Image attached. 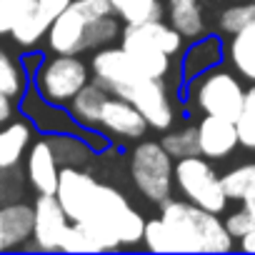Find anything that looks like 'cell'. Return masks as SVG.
Returning <instances> with one entry per match:
<instances>
[{
    "mask_svg": "<svg viewBox=\"0 0 255 255\" xmlns=\"http://www.w3.org/2000/svg\"><path fill=\"white\" fill-rule=\"evenodd\" d=\"M90 73L93 80L100 83L108 93L138 105L153 130L165 133L173 128L178 110L165 85V78H153L143 73L120 45H105L100 50H93Z\"/></svg>",
    "mask_w": 255,
    "mask_h": 255,
    "instance_id": "6da1fadb",
    "label": "cell"
},
{
    "mask_svg": "<svg viewBox=\"0 0 255 255\" xmlns=\"http://www.w3.org/2000/svg\"><path fill=\"white\" fill-rule=\"evenodd\" d=\"M160 220L173 235L175 253H230L235 248L225 220L185 198L165 200L160 205Z\"/></svg>",
    "mask_w": 255,
    "mask_h": 255,
    "instance_id": "7a4b0ae2",
    "label": "cell"
},
{
    "mask_svg": "<svg viewBox=\"0 0 255 255\" xmlns=\"http://www.w3.org/2000/svg\"><path fill=\"white\" fill-rule=\"evenodd\" d=\"M130 180L135 190L155 203L163 205L173 198L175 190V158L165 150L163 140H138L130 150Z\"/></svg>",
    "mask_w": 255,
    "mask_h": 255,
    "instance_id": "3957f363",
    "label": "cell"
},
{
    "mask_svg": "<svg viewBox=\"0 0 255 255\" xmlns=\"http://www.w3.org/2000/svg\"><path fill=\"white\" fill-rule=\"evenodd\" d=\"M188 103L203 115H220L238 120L245 108V88L240 75L230 68H213L195 80H188Z\"/></svg>",
    "mask_w": 255,
    "mask_h": 255,
    "instance_id": "277c9868",
    "label": "cell"
},
{
    "mask_svg": "<svg viewBox=\"0 0 255 255\" xmlns=\"http://www.w3.org/2000/svg\"><path fill=\"white\" fill-rule=\"evenodd\" d=\"M93 80L90 63H85L80 55H63L53 53L45 55L38 73L30 78V85L50 103L68 108L70 100Z\"/></svg>",
    "mask_w": 255,
    "mask_h": 255,
    "instance_id": "5b68a950",
    "label": "cell"
},
{
    "mask_svg": "<svg viewBox=\"0 0 255 255\" xmlns=\"http://www.w3.org/2000/svg\"><path fill=\"white\" fill-rule=\"evenodd\" d=\"M113 15L108 0H73V3L53 20L45 40L50 53L83 55L88 53V30L98 18Z\"/></svg>",
    "mask_w": 255,
    "mask_h": 255,
    "instance_id": "8992f818",
    "label": "cell"
},
{
    "mask_svg": "<svg viewBox=\"0 0 255 255\" xmlns=\"http://www.w3.org/2000/svg\"><path fill=\"white\" fill-rule=\"evenodd\" d=\"M175 188L193 205H200L218 215L228 210L230 198L223 188V175L215 173L210 158L205 155H190L175 160Z\"/></svg>",
    "mask_w": 255,
    "mask_h": 255,
    "instance_id": "52a82bcc",
    "label": "cell"
},
{
    "mask_svg": "<svg viewBox=\"0 0 255 255\" xmlns=\"http://www.w3.org/2000/svg\"><path fill=\"white\" fill-rule=\"evenodd\" d=\"M100 130L115 145H130L148 135L150 125H148L145 115L138 110V105L110 93L103 105V113H100Z\"/></svg>",
    "mask_w": 255,
    "mask_h": 255,
    "instance_id": "ba28073f",
    "label": "cell"
},
{
    "mask_svg": "<svg viewBox=\"0 0 255 255\" xmlns=\"http://www.w3.org/2000/svg\"><path fill=\"white\" fill-rule=\"evenodd\" d=\"M35 228H33V240L23 250H43V253H55L63 245L65 230L70 225V218L65 208L60 205L55 193H38L35 198Z\"/></svg>",
    "mask_w": 255,
    "mask_h": 255,
    "instance_id": "9c48e42d",
    "label": "cell"
},
{
    "mask_svg": "<svg viewBox=\"0 0 255 255\" xmlns=\"http://www.w3.org/2000/svg\"><path fill=\"white\" fill-rule=\"evenodd\" d=\"M18 108H20V115H25V118L35 125V130L43 133V135H53V133H78V130H80L68 108L45 100L33 85H30V88L25 90V95L18 100Z\"/></svg>",
    "mask_w": 255,
    "mask_h": 255,
    "instance_id": "30bf717a",
    "label": "cell"
},
{
    "mask_svg": "<svg viewBox=\"0 0 255 255\" xmlns=\"http://www.w3.org/2000/svg\"><path fill=\"white\" fill-rule=\"evenodd\" d=\"M120 48L128 53L143 73L153 78H165L173 70V55H168L153 38H148L140 25H125L120 35Z\"/></svg>",
    "mask_w": 255,
    "mask_h": 255,
    "instance_id": "8fae6325",
    "label": "cell"
},
{
    "mask_svg": "<svg viewBox=\"0 0 255 255\" xmlns=\"http://www.w3.org/2000/svg\"><path fill=\"white\" fill-rule=\"evenodd\" d=\"M198 143H200V155L210 160H225L240 145L238 123L220 115H203L198 123Z\"/></svg>",
    "mask_w": 255,
    "mask_h": 255,
    "instance_id": "7c38bea8",
    "label": "cell"
},
{
    "mask_svg": "<svg viewBox=\"0 0 255 255\" xmlns=\"http://www.w3.org/2000/svg\"><path fill=\"white\" fill-rule=\"evenodd\" d=\"M60 170H63V165L58 163L48 135L33 140V145L28 148V155H25V175H28V183L33 185V190L35 193H55Z\"/></svg>",
    "mask_w": 255,
    "mask_h": 255,
    "instance_id": "4fadbf2b",
    "label": "cell"
},
{
    "mask_svg": "<svg viewBox=\"0 0 255 255\" xmlns=\"http://www.w3.org/2000/svg\"><path fill=\"white\" fill-rule=\"evenodd\" d=\"M225 48L228 43L220 35H200L195 40H190V45H185L183 55H180V75L183 80H195L203 73L218 68L225 60Z\"/></svg>",
    "mask_w": 255,
    "mask_h": 255,
    "instance_id": "5bb4252c",
    "label": "cell"
},
{
    "mask_svg": "<svg viewBox=\"0 0 255 255\" xmlns=\"http://www.w3.org/2000/svg\"><path fill=\"white\" fill-rule=\"evenodd\" d=\"M33 140H35V125L25 115L0 125V168L8 173L15 170L20 160L28 155Z\"/></svg>",
    "mask_w": 255,
    "mask_h": 255,
    "instance_id": "9a60e30c",
    "label": "cell"
},
{
    "mask_svg": "<svg viewBox=\"0 0 255 255\" xmlns=\"http://www.w3.org/2000/svg\"><path fill=\"white\" fill-rule=\"evenodd\" d=\"M33 228H35V205L18 200L0 208V235H3L5 250L25 248L33 240Z\"/></svg>",
    "mask_w": 255,
    "mask_h": 255,
    "instance_id": "2e32d148",
    "label": "cell"
},
{
    "mask_svg": "<svg viewBox=\"0 0 255 255\" xmlns=\"http://www.w3.org/2000/svg\"><path fill=\"white\" fill-rule=\"evenodd\" d=\"M108 95H110V93H108L100 83L90 80V83L70 100L68 110H70L73 120L78 123V128H85V130H100V113H103V105H105Z\"/></svg>",
    "mask_w": 255,
    "mask_h": 255,
    "instance_id": "e0dca14e",
    "label": "cell"
},
{
    "mask_svg": "<svg viewBox=\"0 0 255 255\" xmlns=\"http://www.w3.org/2000/svg\"><path fill=\"white\" fill-rule=\"evenodd\" d=\"M165 18L185 40L205 35L208 25L200 0H165Z\"/></svg>",
    "mask_w": 255,
    "mask_h": 255,
    "instance_id": "ac0fdd59",
    "label": "cell"
},
{
    "mask_svg": "<svg viewBox=\"0 0 255 255\" xmlns=\"http://www.w3.org/2000/svg\"><path fill=\"white\" fill-rule=\"evenodd\" d=\"M228 65L248 83H255V25L230 35L225 48Z\"/></svg>",
    "mask_w": 255,
    "mask_h": 255,
    "instance_id": "d6986e66",
    "label": "cell"
},
{
    "mask_svg": "<svg viewBox=\"0 0 255 255\" xmlns=\"http://www.w3.org/2000/svg\"><path fill=\"white\" fill-rule=\"evenodd\" d=\"M48 140H50L55 158L63 168H68V165L85 168L93 160V155H98L80 133H53V135H48Z\"/></svg>",
    "mask_w": 255,
    "mask_h": 255,
    "instance_id": "ffe728a7",
    "label": "cell"
},
{
    "mask_svg": "<svg viewBox=\"0 0 255 255\" xmlns=\"http://www.w3.org/2000/svg\"><path fill=\"white\" fill-rule=\"evenodd\" d=\"M108 3L113 8V15H118L123 25H143L165 18L163 0H108Z\"/></svg>",
    "mask_w": 255,
    "mask_h": 255,
    "instance_id": "44dd1931",
    "label": "cell"
},
{
    "mask_svg": "<svg viewBox=\"0 0 255 255\" xmlns=\"http://www.w3.org/2000/svg\"><path fill=\"white\" fill-rule=\"evenodd\" d=\"M28 88H30V75L25 73L23 63L15 60L5 48H0V90L20 100Z\"/></svg>",
    "mask_w": 255,
    "mask_h": 255,
    "instance_id": "7402d4cb",
    "label": "cell"
},
{
    "mask_svg": "<svg viewBox=\"0 0 255 255\" xmlns=\"http://www.w3.org/2000/svg\"><path fill=\"white\" fill-rule=\"evenodd\" d=\"M163 145L165 150L180 160V158H190V155H200V143H198V123H185L178 130H165L163 135Z\"/></svg>",
    "mask_w": 255,
    "mask_h": 255,
    "instance_id": "603a6c76",
    "label": "cell"
},
{
    "mask_svg": "<svg viewBox=\"0 0 255 255\" xmlns=\"http://www.w3.org/2000/svg\"><path fill=\"white\" fill-rule=\"evenodd\" d=\"M250 25H255V0H238L218 15V30L223 35H235Z\"/></svg>",
    "mask_w": 255,
    "mask_h": 255,
    "instance_id": "cb8c5ba5",
    "label": "cell"
},
{
    "mask_svg": "<svg viewBox=\"0 0 255 255\" xmlns=\"http://www.w3.org/2000/svg\"><path fill=\"white\" fill-rule=\"evenodd\" d=\"M223 188L230 200L240 203L248 195H255V163H243L223 175Z\"/></svg>",
    "mask_w": 255,
    "mask_h": 255,
    "instance_id": "d4e9b609",
    "label": "cell"
},
{
    "mask_svg": "<svg viewBox=\"0 0 255 255\" xmlns=\"http://www.w3.org/2000/svg\"><path fill=\"white\" fill-rule=\"evenodd\" d=\"M60 250L63 253H103V248L93 238V233L83 223H73V220H70V225L65 230V238H63Z\"/></svg>",
    "mask_w": 255,
    "mask_h": 255,
    "instance_id": "484cf974",
    "label": "cell"
},
{
    "mask_svg": "<svg viewBox=\"0 0 255 255\" xmlns=\"http://www.w3.org/2000/svg\"><path fill=\"white\" fill-rule=\"evenodd\" d=\"M225 225H228V230H230V235L235 240H240L243 235L253 233L255 230V195H248L245 200H240V208L228 213Z\"/></svg>",
    "mask_w": 255,
    "mask_h": 255,
    "instance_id": "4316f807",
    "label": "cell"
},
{
    "mask_svg": "<svg viewBox=\"0 0 255 255\" xmlns=\"http://www.w3.org/2000/svg\"><path fill=\"white\" fill-rule=\"evenodd\" d=\"M143 245L150 250V253H175V245H173V235L168 230V225L158 218L148 220L145 223V233H143Z\"/></svg>",
    "mask_w": 255,
    "mask_h": 255,
    "instance_id": "83f0119b",
    "label": "cell"
},
{
    "mask_svg": "<svg viewBox=\"0 0 255 255\" xmlns=\"http://www.w3.org/2000/svg\"><path fill=\"white\" fill-rule=\"evenodd\" d=\"M35 0H0V38L10 35L13 25L33 8Z\"/></svg>",
    "mask_w": 255,
    "mask_h": 255,
    "instance_id": "f1b7e54d",
    "label": "cell"
},
{
    "mask_svg": "<svg viewBox=\"0 0 255 255\" xmlns=\"http://www.w3.org/2000/svg\"><path fill=\"white\" fill-rule=\"evenodd\" d=\"M73 3V0H35L33 3V10H35V15L48 25V30H50V25H53V20L68 8Z\"/></svg>",
    "mask_w": 255,
    "mask_h": 255,
    "instance_id": "f546056e",
    "label": "cell"
},
{
    "mask_svg": "<svg viewBox=\"0 0 255 255\" xmlns=\"http://www.w3.org/2000/svg\"><path fill=\"white\" fill-rule=\"evenodd\" d=\"M235 123H238V138H240V145L248 148V150H255V113L243 110V115H240Z\"/></svg>",
    "mask_w": 255,
    "mask_h": 255,
    "instance_id": "4dcf8cb0",
    "label": "cell"
},
{
    "mask_svg": "<svg viewBox=\"0 0 255 255\" xmlns=\"http://www.w3.org/2000/svg\"><path fill=\"white\" fill-rule=\"evenodd\" d=\"M18 105H15V98H10L8 93H3L0 90V125H5V123H10L15 115H18Z\"/></svg>",
    "mask_w": 255,
    "mask_h": 255,
    "instance_id": "1f68e13d",
    "label": "cell"
},
{
    "mask_svg": "<svg viewBox=\"0 0 255 255\" xmlns=\"http://www.w3.org/2000/svg\"><path fill=\"white\" fill-rule=\"evenodd\" d=\"M43 60H45V53H40V50H28L23 58H20V63H23V68H25V73L33 78L35 73H38V68L43 65Z\"/></svg>",
    "mask_w": 255,
    "mask_h": 255,
    "instance_id": "d6a6232c",
    "label": "cell"
},
{
    "mask_svg": "<svg viewBox=\"0 0 255 255\" xmlns=\"http://www.w3.org/2000/svg\"><path fill=\"white\" fill-rule=\"evenodd\" d=\"M238 248L245 250V253H255V230L248 233V235H243V238L238 240Z\"/></svg>",
    "mask_w": 255,
    "mask_h": 255,
    "instance_id": "836d02e7",
    "label": "cell"
},
{
    "mask_svg": "<svg viewBox=\"0 0 255 255\" xmlns=\"http://www.w3.org/2000/svg\"><path fill=\"white\" fill-rule=\"evenodd\" d=\"M248 113H255V83H250V88H245V108Z\"/></svg>",
    "mask_w": 255,
    "mask_h": 255,
    "instance_id": "e575fe53",
    "label": "cell"
},
{
    "mask_svg": "<svg viewBox=\"0 0 255 255\" xmlns=\"http://www.w3.org/2000/svg\"><path fill=\"white\" fill-rule=\"evenodd\" d=\"M5 180H8V170L0 168V183H5Z\"/></svg>",
    "mask_w": 255,
    "mask_h": 255,
    "instance_id": "d590c367",
    "label": "cell"
},
{
    "mask_svg": "<svg viewBox=\"0 0 255 255\" xmlns=\"http://www.w3.org/2000/svg\"><path fill=\"white\" fill-rule=\"evenodd\" d=\"M0 250H5V245H3V235H0Z\"/></svg>",
    "mask_w": 255,
    "mask_h": 255,
    "instance_id": "8d00e7d4",
    "label": "cell"
},
{
    "mask_svg": "<svg viewBox=\"0 0 255 255\" xmlns=\"http://www.w3.org/2000/svg\"><path fill=\"white\" fill-rule=\"evenodd\" d=\"M233 3H238V0H233Z\"/></svg>",
    "mask_w": 255,
    "mask_h": 255,
    "instance_id": "74e56055",
    "label": "cell"
}]
</instances>
